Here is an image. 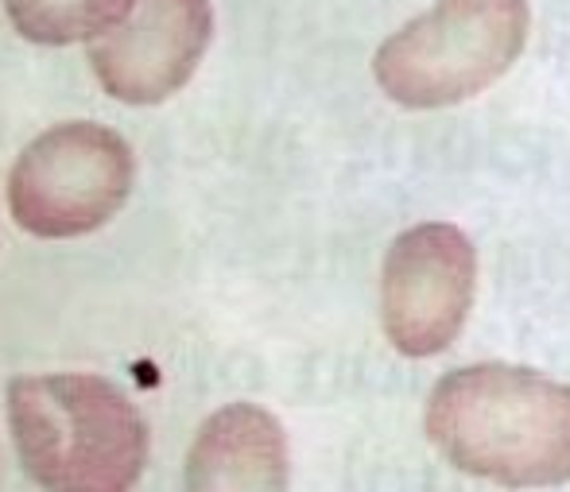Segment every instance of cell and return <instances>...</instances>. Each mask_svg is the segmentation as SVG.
I'll use <instances>...</instances> for the list:
<instances>
[{
  "instance_id": "1",
  "label": "cell",
  "mask_w": 570,
  "mask_h": 492,
  "mask_svg": "<svg viewBox=\"0 0 570 492\" xmlns=\"http://www.w3.org/2000/svg\"><path fill=\"white\" fill-rule=\"evenodd\" d=\"M431 446L465 478L501 489L570 481V384L524 365H465L435 381L423 411Z\"/></svg>"
},
{
  "instance_id": "2",
  "label": "cell",
  "mask_w": 570,
  "mask_h": 492,
  "mask_svg": "<svg viewBox=\"0 0 570 492\" xmlns=\"http://www.w3.org/2000/svg\"><path fill=\"white\" fill-rule=\"evenodd\" d=\"M20 465L43 492H132L148 423L125 388L94 373L16 376L4 395Z\"/></svg>"
},
{
  "instance_id": "3",
  "label": "cell",
  "mask_w": 570,
  "mask_h": 492,
  "mask_svg": "<svg viewBox=\"0 0 570 492\" xmlns=\"http://www.w3.org/2000/svg\"><path fill=\"white\" fill-rule=\"evenodd\" d=\"M528 28V0H439L384 39L373 78L404 109L462 105L509 75Z\"/></svg>"
},
{
  "instance_id": "4",
  "label": "cell",
  "mask_w": 570,
  "mask_h": 492,
  "mask_svg": "<svg viewBox=\"0 0 570 492\" xmlns=\"http://www.w3.org/2000/svg\"><path fill=\"white\" fill-rule=\"evenodd\" d=\"M136 183L125 136L98 120H62L39 132L8 171V209L39 240H75L114 222Z\"/></svg>"
},
{
  "instance_id": "5",
  "label": "cell",
  "mask_w": 570,
  "mask_h": 492,
  "mask_svg": "<svg viewBox=\"0 0 570 492\" xmlns=\"http://www.w3.org/2000/svg\"><path fill=\"white\" fill-rule=\"evenodd\" d=\"M478 298V248L454 222H420L381 264V326L400 357L451 350Z\"/></svg>"
},
{
  "instance_id": "6",
  "label": "cell",
  "mask_w": 570,
  "mask_h": 492,
  "mask_svg": "<svg viewBox=\"0 0 570 492\" xmlns=\"http://www.w3.org/2000/svg\"><path fill=\"white\" fill-rule=\"evenodd\" d=\"M210 39V0H132L125 20L90 43V67L114 101L159 105L195 78Z\"/></svg>"
},
{
  "instance_id": "7",
  "label": "cell",
  "mask_w": 570,
  "mask_h": 492,
  "mask_svg": "<svg viewBox=\"0 0 570 492\" xmlns=\"http://www.w3.org/2000/svg\"><path fill=\"white\" fill-rule=\"evenodd\" d=\"M183 492H292L284 423L248 400L218 407L187 450Z\"/></svg>"
},
{
  "instance_id": "8",
  "label": "cell",
  "mask_w": 570,
  "mask_h": 492,
  "mask_svg": "<svg viewBox=\"0 0 570 492\" xmlns=\"http://www.w3.org/2000/svg\"><path fill=\"white\" fill-rule=\"evenodd\" d=\"M132 0H4V12L23 39L39 47L94 43L125 20Z\"/></svg>"
}]
</instances>
